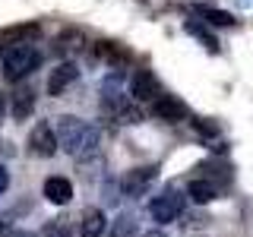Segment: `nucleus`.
Listing matches in <instances>:
<instances>
[{
	"mask_svg": "<svg viewBox=\"0 0 253 237\" xmlns=\"http://www.w3.org/2000/svg\"><path fill=\"white\" fill-rule=\"evenodd\" d=\"M54 133H57V146H60L67 155H73V158L92 155L95 149H98V139H101L98 126H92L89 120H83V117H73V114L57 117V126H54Z\"/></svg>",
	"mask_w": 253,
	"mask_h": 237,
	"instance_id": "f257e3e1",
	"label": "nucleus"
},
{
	"mask_svg": "<svg viewBox=\"0 0 253 237\" xmlns=\"http://www.w3.org/2000/svg\"><path fill=\"white\" fill-rule=\"evenodd\" d=\"M38 67H42V51L35 44H16L10 51H3V79H10V82L26 79Z\"/></svg>",
	"mask_w": 253,
	"mask_h": 237,
	"instance_id": "f03ea898",
	"label": "nucleus"
},
{
	"mask_svg": "<svg viewBox=\"0 0 253 237\" xmlns=\"http://www.w3.org/2000/svg\"><path fill=\"white\" fill-rule=\"evenodd\" d=\"M184 196L177 193V190H165V193H158L152 202H149V215H152L158 225H168V221L180 218L184 215Z\"/></svg>",
	"mask_w": 253,
	"mask_h": 237,
	"instance_id": "7ed1b4c3",
	"label": "nucleus"
},
{
	"mask_svg": "<svg viewBox=\"0 0 253 237\" xmlns=\"http://www.w3.org/2000/svg\"><path fill=\"white\" fill-rule=\"evenodd\" d=\"M158 168L155 164H142V168H130L121 177V193L126 196V199H136V196H142L149 187H152Z\"/></svg>",
	"mask_w": 253,
	"mask_h": 237,
	"instance_id": "20e7f679",
	"label": "nucleus"
},
{
	"mask_svg": "<svg viewBox=\"0 0 253 237\" xmlns=\"http://www.w3.org/2000/svg\"><path fill=\"white\" fill-rule=\"evenodd\" d=\"M162 82H158V76L152 73V70H139V73H133L130 79V98L136 101H158L162 98Z\"/></svg>",
	"mask_w": 253,
	"mask_h": 237,
	"instance_id": "39448f33",
	"label": "nucleus"
},
{
	"mask_svg": "<svg viewBox=\"0 0 253 237\" xmlns=\"http://www.w3.org/2000/svg\"><path fill=\"white\" fill-rule=\"evenodd\" d=\"M57 133H54V126L42 120V123H35L32 126V133H29V152L32 155H38V158H51L54 152H57Z\"/></svg>",
	"mask_w": 253,
	"mask_h": 237,
	"instance_id": "423d86ee",
	"label": "nucleus"
},
{
	"mask_svg": "<svg viewBox=\"0 0 253 237\" xmlns=\"http://www.w3.org/2000/svg\"><path fill=\"white\" fill-rule=\"evenodd\" d=\"M152 114L158 120H165V123H180V120L190 117V108L177 98V95H162L158 101H152Z\"/></svg>",
	"mask_w": 253,
	"mask_h": 237,
	"instance_id": "0eeeda50",
	"label": "nucleus"
},
{
	"mask_svg": "<svg viewBox=\"0 0 253 237\" xmlns=\"http://www.w3.org/2000/svg\"><path fill=\"white\" fill-rule=\"evenodd\" d=\"M76 76H79V67L73 60H63V63H57V67L51 70V76H47V95L51 98H57V95H63L70 89V85L76 82Z\"/></svg>",
	"mask_w": 253,
	"mask_h": 237,
	"instance_id": "6e6552de",
	"label": "nucleus"
},
{
	"mask_svg": "<svg viewBox=\"0 0 253 237\" xmlns=\"http://www.w3.org/2000/svg\"><path fill=\"white\" fill-rule=\"evenodd\" d=\"M38 35H42V26H38V22H22V26H13V29L0 32V47L10 51L16 44H32Z\"/></svg>",
	"mask_w": 253,
	"mask_h": 237,
	"instance_id": "1a4fd4ad",
	"label": "nucleus"
},
{
	"mask_svg": "<svg viewBox=\"0 0 253 237\" xmlns=\"http://www.w3.org/2000/svg\"><path fill=\"white\" fill-rule=\"evenodd\" d=\"M44 199L54 202V205H67L73 199V184H70L67 177H60V174H54V177L44 180Z\"/></svg>",
	"mask_w": 253,
	"mask_h": 237,
	"instance_id": "9d476101",
	"label": "nucleus"
},
{
	"mask_svg": "<svg viewBox=\"0 0 253 237\" xmlns=\"http://www.w3.org/2000/svg\"><path fill=\"white\" fill-rule=\"evenodd\" d=\"M32 111H35V89L19 85V89L13 92V98H10V114H13V120H26V117H32Z\"/></svg>",
	"mask_w": 253,
	"mask_h": 237,
	"instance_id": "9b49d317",
	"label": "nucleus"
},
{
	"mask_svg": "<svg viewBox=\"0 0 253 237\" xmlns=\"http://www.w3.org/2000/svg\"><path fill=\"white\" fill-rule=\"evenodd\" d=\"M108 228V218L101 209H85L83 221H79V237H101Z\"/></svg>",
	"mask_w": 253,
	"mask_h": 237,
	"instance_id": "f8f14e48",
	"label": "nucleus"
},
{
	"mask_svg": "<svg viewBox=\"0 0 253 237\" xmlns=\"http://www.w3.org/2000/svg\"><path fill=\"white\" fill-rule=\"evenodd\" d=\"M187 196H190L196 205H206V202H212V199L218 196V187L212 184V180H206V177H196V180H190Z\"/></svg>",
	"mask_w": 253,
	"mask_h": 237,
	"instance_id": "ddd939ff",
	"label": "nucleus"
},
{
	"mask_svg": "<svg viewBox=\"0 0 253 237\" xmlns=\"http://www.w3.org/2000/svg\"><path fill=\"white\" fill-rule=\"evenodd\" d=\"M54 47H57L60 54H76V51H83V47H85V35L79 29H67V32H60V35H57Z\"/></svg>",
	"mask_w": 253,
	"mask_h": 237,
	"instance_id": "4468645a",
	"label": "nucleus"
},
{
	"mask_svg": "<svg viewBox=\"0 0 253 237\" xmlns=\"http://www.w3.org/2000/svg\"><path fill=\"white\" fill-rule=\"evenodd\" d=\"M193 13L196 16H203L209 26H221V29H231V26H237V19L231 13H225V10H215V6H193Z\"/></svg>",
	"mask_w": 253,
	"mask_h": 237,
	"instance_id": "2eb2a0df",
	"label": "nucleus"
},
{
	"mask_svg": "<svg viewBox=\"0 0 253 237\" xmlns=\"http://www.w3.org/2000/svg\"><path fill=\"white\" fill-rule=\"evenodd\" d=\"M136 234V218L133 215H117L111 225V237H133Z\"/></svg>",
	"mask_w": 253,
	"mask_h": 237,
	"instance_id": "dca6fc26",
	"label": "nucleus"
},
{
	"mask_svg": "<svg viewBox=\"0 0 253 237\" xmlns=\"http://www.w3.org/2000/svg\"><path fill=\"white\" fill-rule=\"evenodd\" d=\"M42 237H73V228H70L67 218H51L42 228Z\"/></svg>",
	"mask_w": 253,
	"mask_h": 237,
	"instance_id": "f3484780",
	"label": "nucleus"
},
{
	"mask_svg": "<svg viewBox=\"0 0 253 237\" xmlns=\"http://www.w3.org/2000/svg\"><path fill=\"white\" fill-rule=\"evenodd\" d=\"M184 29L190 32V35H196V38H200V41H203L206 47H209V51H218V44H215V35H212V32H206V29H203L196 19H187V22H184Z\"/></svg>",
	"mask_w": 253,
	"mask_h": 237,
	"instance_id": "a211bd4d",
	"label": "nucleus"
},
{
	"mask_svg": "<svg viewBox=\"0 0 253 237\" xmlns=\"http://www.w3.org/2000/svg\"><path fill=\"white\" fill-rule=\"evenodd\" d=\"M193 130L196 133H203V136H218V123H212L209 117H193Z\"/></svg>",
	"mask_w": 253,
	"mask_h": 237,
	"instance_id": "6ab92c4d",
	"label": "nucleus"
},
{
	"mask_svg": "<svg viewBox=\"0 0 253 237\" xmlns=\"http://www.w3.org/2000/svg\"><path fill=\"white\" fill-rule=\"evenodd\" d=\"M10 187V174H6V168L0 164V196H3V190Z\"/></svg>",
	"mask_w": 253,
	"mask_h": 237,
	"instance_id": "aec40b11",
	"label": "nucleus"
},
{
	"mask_svg": "<svg viewBox=\"0 0 253 237\" xmlns=\"http://www.w3.org/2000/svg\"><path fill=\"white\" fill-rule=\"evenodd\" d=\"M6 237H42V234H35V231H22V228H16V231H10Z\"/></svg>",
	"mask_w": 253,
	"mask_h": 237,
	"instance_id": "412c9836",
	"label": "nucleus"
},
{
	"mask_svg": "<svg viewBox=\"0 0 253 237\" xmlns=\"http://www.w3.org/2000/svg\"><path fill=\"white\" fill-rule=\"evenodd\" d=\"M3 117H6V95L0 92V123H3Z\"/></svg>",
	"mask_w": 253,
	"mask_h": 237,
	"instance_id": "4be33fe9",
	"label": "nucleus"
},
{
	"mask_svg": "<svg viewBox=\"0 0 253 237\" xmlns=\"http://www.w3.org/2000/svg\"><path fill=\"white\" fill-rule=\"evenodd\" d=\"M142 237H165V234H162V231H146Z\"/></svg>",
	"mask_w": 253,
	"mask_h": 237,
	"instance_id": "5701e85b",
	"label": "nucleus"
}]
</instances>
